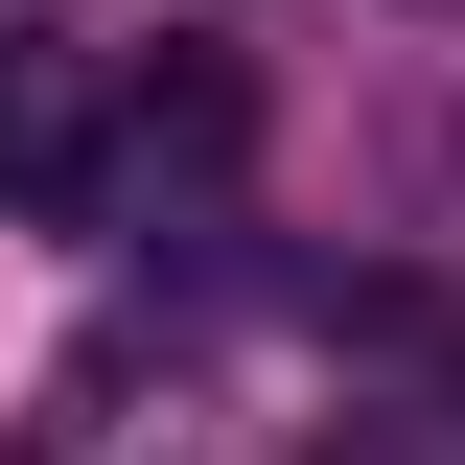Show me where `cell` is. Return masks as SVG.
Returning a JSON list of instances; mask_svg holds the SVG:
<instances>
[{"instance_id":"6da1fadb","label":"cell","mask_w":465,"mask_h":465,"mask_svg":"<svg viewBox=\"0 0 465 465\" xmlns=\"http://www.w3.org/2000/svg\"><path fill=\"white\" fill-rule=\"evenodd\" d=\"M0 186H24V210L94 186V70H70V47H0Z\"/></svg>"},{"instance_id":"3957f363","label":"cell","mask_w":465,"mask_h":465,"mask_svg":"<svg viewBox=\"0 0 465 465\" xmlns=\"http://www.w3.org/2000/svg\"><path fill=\"white\" fill-rule=\"evenodd\" d=\"M442 24H465V0H442Z\"/></svg>"},{"instance_id":"7a4b0ae2","label":"cell","mask_w":465,"mask_h":465,"mask_svg":"<svg viewBox=\"0 0 465 465\" xmlns=\"http://www.w3.org/2000/svg\"><path fill=\"white\" fill-rule=\"evenodd\" d=\"M326 465H396V442H372V419H349V442H326Z\"/></svg>"}]
</instances>
